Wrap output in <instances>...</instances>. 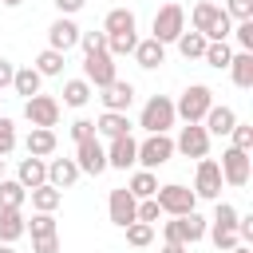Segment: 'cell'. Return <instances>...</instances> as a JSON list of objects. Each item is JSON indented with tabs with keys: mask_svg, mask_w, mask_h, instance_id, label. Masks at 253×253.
Here are the masks:
<instances>
[{
	"mask_svg": "<svg viewBox=\"0 0 253 253\" xmlns=\"http://www.w3.org/2000/svg\"><path fill=\"white\" fill-rule=\"evenodd\" d=\"M233 123H237V115H233V107H225V103H213V107L206 111V119H202V126L210 130V138H213V134H217V138L229 134Z\"/></svg>",
	"mask_w": 253,
	"mask_h": 253,
	"instance_id": "obj_19",
	"label": "cell"
},
{
	"mask_svg": "<svg viewBox=\"0 0 253 253\" xmlns=\"http://www.w3.org/2000/svg\"><path fill=\"white\" fill-rule=\"evenodd\" d=\"M12 75H16L12 59H4V55H0V91H4V87H12Z\"/></svg>",
	"mask_w": 253,
	"mask_h": 253,
	"instance_id": "obj_50",
	"label": "cell"
},
{
	"mask_svg": "<svg viewBox=\"0 0 253 253\" xmlns=\"http://www.w3.org/2000/svg\"><path fill=\"white\" fill-rule=\"evenodd\" d=\"M237 237H241V245H253V213H237Z\"/></svg>",
	"mask_w": 253,
	"mask_h": 253,
	"instance_id": "obj_46",
	"label": "cell"
},
{
	"mask_svg": "<svg viewBox=\"0 0 253 253\" xmlns=\"http://www.w3.org/2000/svg\"><path fill=\"white\" fill-rule=\"evenodd\" d=\"M0 253H16V249H12V245H8V241H0Z\"/></svg>",
	"mask_w": 253,
	"mask_h": 253,
	"instance_id": "obj_54",
	"label": "cell"
},
{
	"mask_svg": "<svg viewBox=\"0 0 253 253\" xmlns=\"http://www.w3.org/2000/svg\"><path fill=\"white\" fill-rule=\"evenodd\" d=\"M221 170H217V162L213 158H198V170H194V194L198 198H206V202H217L221 198Z\"/></svg>",
	"mask_w": 253,
	"mask_h": 253,
	"instance_id": "obj_11",
	"label": "cell"
},
{
	"mask_svg": "<svg viewBox=\"0 0 253 253\" xmlns=\"http://www.w3.org/2000/svg\"><path fill=\"white\" fill-rule=\"evenodd\" d=\"M229 36L237 40V47H241V51H253V20H237V28H233Z\"/></svg>",
	"mask_w": 253,
	"mask_h": 253,
	"instance_id": "obj_43",
	"label": "cell"
},
{
	"mask_svg": "<svg viewBox=\"0 0 253 253\" xmlns=\"http://www.w3.org/2000/svg\"><path fill=\"white\" fill-rule=\"evenodd\" d=\"M162 253H186V245H178V241H162Z\"/></svg>",
	"mask_w": 253,
	"mask_h": 253,
	"instance_id": "obj_51",
	"label": "cell"
},
{
	"mask_svg": "<svg viewBox=\"0 0 253 253\" xmlns=\"http://www.w3.org/2000/svg\"><path fill=\"white\" fill-rule=\"evenodd\" d=\"M83 79L91 87H107L111 79H119V67H115V55L103 47V51H91L83 55Z\"/></svg>",
	"mask_w": 253,
	"mask_h": 253,
	"instance_id": "obj_7",
	"label": "cell"
},
{
	"mask_svg": "<svg viewBox=\"0 0 253 253\" xmlns=\"http://www.w3.org/2000/svg\"><path fill=\"white\" fill-rule=\"evenodd\" d=\"M154 202H158V210L170 213V217H182V213L198 210V194H194L190 186H182V182H166V186H158V190H154Z\"/></svg>",
	"mask_w": 253,
	"mask_h": 253,
	"instance_id": "obj_2",
	"label": "cell"
},
{
	"mask_svg": "<svg viewBox=\"0 0 253 253\" xmlns=\"http://www.w3.org/2000/svg\"><path fill=\"white\" fill-rule=\"evenodd\" d=\"M95 134H103V138L130 134V119H126V111H103V115L95 119Z\"/></svg>",
	"mask_w": 253,
	"mask_h": 253,
	"instance_id": "obj_22",
	"label": "cell"
},
{
	"mask_svg": "<svg viewBox=\"0 0 253 253\" xmlns=\"http://www.w3.org/2000/svg\"><path fill=\"white\" fill-rule=\"evenodd\" d=\"M229 138H233V146L237 150H253V123H233V130H229Z\"/></svg>",
	"mask_w": 253,
	"mask_h": 253,
	"instance_id": "obj_39",
	"label": "cell"
},
{
	"mask_svg": "<svg viewBox=\"0 0 253 253\" xmlns=\"http://www.w3.org/2000/svg\"><path fill=\"white\" fill-rule=\"evenodd\" d=\"M225 71L233 75V83H237L241 91H249V87H253V51H233V59H229Z\"/></svg>",
	"mask_w": 253,
	"mask_h": 253,
	"instance_id": "obj_24",
	"label": "cell"
},
{
	"mask_svg": "<svg viewBox=\"0 0 253 253\" xmlns=\"http://www.w3.org/2000/svg\"><path fill=\"white\" fill-rule=\"evenodd\" d=\"M174 43H178V51H182L186 59H202V51H206V43H210V40H206L202 32H194V28H190V32H182Z\"/></svg>",
	"mask_w": 253,
	"mask_h": 253,
	"instance_id": "obj_31",
	"label": "cell"
},
{
	"mask_svg": "<svg viewBox=\"0 0 253 253\" xmlns=\"http://www.w3.org/2000/svg\"><path fill=\"white\" fill-rule=\"evenodd\" d=\"M134 206H138V198H134L126 186L111 190V198H107V213H111V221H115L119 229H126V225L134 221Z\"/></svg>",
	"mask_w": 253,
	"mask_h": 253,
	"instance_id": "obj_14",
	"label": "cell"
},
{
	"mask_svg": "<svg viewBox=\"0 0 253 253\" xmlns=\"http://www.w3.org/2000/svg\"><path fill=\"white\" fill-rule=\"evenodd\" d=\"M210 107H213V91H210L206 83H190V87L182 91V99L174 103V115L186 119V123H202Z\"/></svg>",
	"mask_w": 253,
	"mask_h": 253,
	"instance_id": "obj_3",
	"label": "cell"
},
{
	"mask_svg": "<svg viewBox=\"0 0 253 253\" xmlns=\"http://www.w3.org/2000/svg\"><path fill=\"white\" fill-rule=\"evenodd\" d=\"M182 32H186V8L174 4V0L162 4V8L154 12V32H150V36H154L158 43H174Z\"/></svg>",
	"mask_w": 253,
	"mask_h": 253,
	"instance_id": "obj_4",
	"label": "cell"
},
{
	"mask_svg": "<svg viewBox=\"0 0 253 253\" xmlns=\"http://www.w3.org/2000/svg\"><path fill=\"white\" fill-rule=\"evenodd\" d=\"M174 158V138L170 134H146L142 142H138V166L142 170H158V166H166Z\"/></svg>",
	"mask_w": 253,
	"mask_h": 253,
	"instance_id": "obj_5",
	"label": "cell"
},
{
	"mask_svg": "<svg viewBox=\"0 0 253 253\" xmlns=\"http://www.w3.org/2000/svg\"><path fill=\"white\" fill-rule=\"evenodd\" d=\"M229 253H253V245H233Z\"/></svg>",
	"mask_w": 253,
	"mask_h": 253,
	"instance_id": "obj_52",
	"label": "cell"
},
{
	"mask_svg": "<svg viewBox=\"0 0 253 253\" xmlns=\"http://www.w3.org/2000/svg\"><path fill=\"white\" fill-rule=\"evenodd\" d=\"M59 95H63V103H67V107H83V103L91 99V83H87L83 75H79V79H67Z\"/></svg>",
	"mask_w": 253,
	"mask_h": 253,
	"instance_id": "obj_33",
	"label": "cell"
},
{
	"mask_svg": "<svg viewBox=\"0 0 253 253\" xmlns=\"http://www.w3.org/2000/svg\"><path fill=\"white\" fill-rule=\"evenodd\" d=\"M55 8H59V16H75L87 8V0H55Z\"/></svg>",
	"mask_w": 253,
	"mask_h": 253,
	"instance_id": "obj_49",
	"label": "cell"
},
{
	"mask_svg": "<svg viewBox=\"0 0 253 253\" xmlns=\"http://www.w3.org/2000/svg\"><path fill=\"white\" fill-rule=\"evenodd\" d=\"M91 134H95V123H91V119H75V123H71V138H75V142H83V138H91Z\"/></svg>",
	"mask_w": 253,
	"mask_h": 253,
	"instance_id": "obj_48",
	"label": "cell"
},
{
	"mask_svg": "<svg viewBox=\"0 0 253 253\" xmlns=\"http://www.w3.org/2000/svg\"><path fill=\"white\" fill-rule=\"evenodd\" d=\"M0 178H4V158H0Z\"/></svg>",
	"mask_w": 253,
	"mask_h": 253,
	"instance_id": "obj_55",
	"label": "cell"
},
{
	"mask_svg": "<svg viewBox=\"0 0 253 253\" xmlns=\"http://www.w3.org/2000/svg\"><path fill=\"white\" fill-rule=\"evenodd\" d=\"M75 166H79V174H103L107 170V146L99 142V134L75 142Z\"/></svg>",
	"mask_w": 253,
	"mask_h": 253,
	"instance_id": "obj_10",
	"label": "cell"
},
{
	"mask_svg": "<svg viewBox=\"0 0 253 253\" xmlns=\"http://www.w3.org/2000/svg\"><path fill=\"white\" fill-rule=\"evenodd\" d=\"M217 170H221V182H225V186H233V190H245V186H249V170H253V162H249V150H237V146H229V150L221 154Z\"/></svg>",
	"mask_w": 253,
	"mask_h": 253,
	"instance_id": "obj_6",
	"label": "cell"
},
{
	"mask_svg": "<svg viewBox=\"0 0 253 253\" xmlns=\"http://www.w3.org/2000/svg\"><path fill=\"white\" fill-rule=\"evenodd\" d=\"M111 146H107V166H115V170H126V166H134V158H138V142L130 138V134H119V138H107Z\"/></svg>",
	"mask_w": 253,
	"mask_h": 253,
	"instance_id": "obj_16",
	"label": "cell"
},
{
	"mask_svg": "<svg viewBox=\"0 0 253 253\" xmlns=\"http://www.w3.org/2000/svg\"><path fill=\"white\" fill-rule=\"evenodd\" d=\"M150 241H154V225H146V221H130V225H126V245L146 249Z\"/></svg>",
	"mask_w": 253,
	"mask_h": 253,
	"instance_id": "obj_37",
	"label": "cell"
},
{
	"mask_svg": "<svg viewBox=\"0 0 253 253\" xmlns=\"http://www.w3.org/2000/svg\"><path fill=\"white\" fill-rule=\"evenodd\" d=\"M202 59H206V67L225 71V67H229V59H233V47H229L225 40H210V43H206V51H202Z\"/></svg>",
	"mask_w": 253,
	"mask_h": 253,
	"instance_id": "obj_29",
	"label": "cell"
},
{
	"mask_svg": "<svg viewBox=\"0 0 253 253\" xmlns=\"http://www.w3.org/2000/svg\"><path fill=\"white\" fill-rule=\"evenodd\" d=\"M43 79L47 75H63V51H55V47H43L40 55H36V63H32Z\"/></svg>",
	"mask_w": 253,
	"mask_h": 253,
	"instance_id": "obj_32",
	"label": "cell"
},
{
	"mask_svg": "<svg viewBox=\"0 0 253 253\" xmlns=\"http://www.w3.org/2000/svg\"><path fill=\"white\" fill-rule=\"evenodd\" d=\"M174 154H186V158H206L210 154V130L202 123H186L174 138Z\"/></svg>",
	"mask_w": 253,
	"mask_h": 253,
	"instance_id": "obj_8",
	"label": "cell"
},
{
	"mask_svg": "<svg viewBox=\"0 0 253 253\" xmlns=\"http://www.w3.org/2000/svg\"><path fill=\"white\" fill-rule=\"evenodd\" d=\"M210 225L233 229V225H237V206H229V202H221V198H217V210H213V221H210Z\"/></svg>",
	"mask_w": 253,
	"mask_h": 253,
	"instance_id": "obj_41",
	"label": "cell"
},
{
	"mask_svg": "<svg viewBox=\"0 0 253 253\" xmlns=\"http://www.w3.org/2000/svg\"><path fill=\"white\" fill-rule=\"evenodd\" d=\"M126 190H130L134 198H154V190H158V178H154V170H138V174H130Z\"/></svg>",
	"mask_w": 253,
	"mask_h": 253,
	"instance_id": "obj_34",
	"label": "cell"
},
{
	"mask_svg": "<svg viewBox=\"0 0 253 253\" xmlns=\"http://www.w3.org/2000/svg\"><path fill=\"white\" fill-rule=\"evenodd\" d=\"M206 237L213 241V249H217V253H229L233 245H241L237 229H221V225H210V229H206Z\"/></svg>",
	"mask_w": 253,
	"mask_h": 253,
	"instance_id": "obj_36",
	"label": "cell"
},
{
	"mask_svg": "<svg viewBox=\"0 0 253 253\" xmlns=\"http://www.w3.org/2000/svg\"><path fill=\"white\" fill-rule=\"evenodd\" d=\"M0 99H4V95H0Z\"/></svg>",
	"mask_w": 253,
	"mask_h": 253,
	"instance_id": "obj_56",
	"label": "cell"
},
{
	"mask_svg": "<svg viewBox=\"0 0 253 253\" xmlns=\"http://www.w3.org/2000/svg\"><path fill=\"white\" fill-rule=\"evenodd\" d=\"M28 233V217H24V210H0V241H20Z\"/></svg>",
	"mask_w": 253,
	"mask_h": 253,
	"instance_id": "obj_23",
	"label": "cell"
},
{
	"mask_svg": "<svg viewBox=\"0 0 253 253\" xmlns=\"http://www.w3.org/2000/svg\"><path fill=\"white\" fill-rule=\"evenodd\" d=\"M0 4H4V8H20L24 0H0Z\"/></svg>",
	"mask_w": 253,
	"mask_h": 253,
	"instance_id": "obj_53",
	"label": "cell"
},
{
	"mask_svg": "<svg viewBox=\"0 0 253 253\" xmlns=\"http://www.w3.org/2000/svg\"><path fill=\"white\" fill-rule=\"evenodd\" d=\"M28 233L32 237H47V233H59V225H55V213H32V221H28Z\"/></svg>",
	"mask_w": 253,
	"mask_h": 253,
	"instance_id": "obj_38",
	"label": "cell"
},
{
	"mask_svg": "<svg viewBox=\"0 0 253 253\" xmlns=\"http://www.w3.org/2000/svg\"><path fill=\"white\" fill-rule=\"evenodd\" d=\"M178 229H182V241H186V245H194V241H202V237H206L210 221H206L198 210H190V213H182V217H178Z\"/></svg>",
	"mask_w": 253,
	"mask_h": 253,
	"instance_id": "obj_27",
	"label": "cell"
},
{
	"mask_svg": "<svg viewBox=\"0 0 253 253\" xmlns=\"http://www.w3.org/2000/svg\"><path fill=\"white\" fill-rule=\"evenodd\" d=\"M221 20H229V16H225V8H221V4H213V0H198V4H194V12H190L194 32H202L206 40H213V32H217V24H221Z\"/></svg>",
	"mask_w": 253,
	"mask_h": 253,
	"instance_id": "obj_12",
	"label": "cell"
},
{
	"mask_svg": "<svg viewBox=\"0 0 253 253\" xmlns=\"http://www.w3.org/2000/svg\"><path fill=\"white\" fill-rule=\"evenodd\" d=\"M130 55H134V63H138L142 71H154L158 63H166V43H158V40L150 36V40H138Z\"/></svg>",
	"mask_w": 253,
	"mask_h": 253,
	"instance_id": "obj_18",
	"label": "cell"
},
{
	"mask_svg": "<svg viewBox=\"0 0 253 253\" xmlns=\"http://www.w3.org/2000/svg\"><path fill=\"white\" fill-rule=\"evenodd\" d=\"M134 28H138V20H134L130 8H111L107 20H103V32H107V36H115V32H134Z\"/></svg>",
	"mask_w": 253,
	"mask_h": 253,
	"instance_id": "obj_28",
	"label": "cell"
},
{
	"mask_svg": "<svg viewBox=\"0 0 253 253\" xmlns=\"http://www.w3.org/2000/svg\"><path fill=\"white\" fill-rule=\"evenodd\" d=\"M55 146H59V138H55V130H51V126H32V130H28V138H24V150H28V154H36V158L55 154Z\"/></svg>",
	"mask_w": 253,
	"mask_h": 253,
	"instance_id": "obj_20",
	"label": "cell"
},
{
	"mask_svg": "<svg viewBox=\"0 0 253 253\" xmlns=\"http://www.w3.org/2000/svg\"><path fill=\"white\" fill-rule=\"evenodd\" d=\"M24 119L32 126H51L55 130V123H59V99L55 95H32V99H24Z\"/></svg>",
	"mask_w": 253,
	"mask_h": 253,
	"instance_id": "obj_9",
	"label": "cell"
},
{
	"mask_svg": "<svg viewBox=\"0 0 253 253\" xmlns=\"http://www.w3.org/2000/svg\"><path fill=\"white\" fill-rule=\"evenodd\" d=\"M28 202V190L16 178H0V210H20Z\"/></svg>",
	"mask_w": 253,
	"mask_h": 253,
	"instance_id": "obj_30",
	"label": "cell"
},
{
	"mask_svg": "<svg viewBox=\"0 0 253 253\" xmlns=\"http://www.w3.org/2000/svg\"><path fill=\"white\" fill-rule=\"evenodd\" d=\"M79 47H83V55L103 51L107 47V32H79Z\"/></svg>",
	"mask_w": 253,
	"mask_h": 253,
	"instance_id": "obj_44",
	"label": "cell"
},
{
	"mask_svg": "<svg viewBox=\"0 0 253 253\" xmlns=\"http://www.w3.org/2000/svg\"><path fill=\"white\" fill-rule=\"evenodd\" d=\"M225 16L237 24V20H253V0H225Z\"/></svg>",
	"mask_w": 253,
	"mask_h": 253,
	"instance_id": "obj_45",
	"label": "cell"
},
{
	"mask_svg": "<svg viewBox=\"0 0 253 253\" xmlns=\"http://www.w3.org/2000/svg\"><path fill=\"white\" fill-rule=\"evenodd\" d=\"M16 182H20L24 190L43 186V182H47V158H36V154L20 158V166H16Z\"/></svg>",
	"mask_w": 253,
	"mask_h": 253,
	"instance_id": "obj_17",
	"label": "cell"
},
{
	"mask_svg": "<svg viewBox=\"0 0 253 253\" xmlns=\"http://www.w3.org/2000/svg\"><path fill=\"white\" fill-rule=\"evenodd\" d=\"M32 253H59V233H47V237H32Z\"/></svg>",
	"mask_w": 253,
	"mask_h": 253,
	"instance_id": "obj_47",
	"label": "cell"
},
{
	"mask_svg": "<svg viewBox=\"0 0 253 253\" xmlns=\"http://www.w3.org/2000/svg\"><path fill=\"white\" fill-rule=\"evenodd\" d=\"M16 150V123L8 115H0V158Z\"/></svg>",
	"mask_w": 253,
	"mask_h": 253,
	"instance_id": "obj_42",
	"label": "cell"
},
{
	"mask_svg": "<svg viewBox=\"0 0 253 253\" xmlns=\"http://www.w3.org/2000/svg\"><path fill=\"white\" fill-rule=\"evenodd\" d=\"M158 217H162L158 202H154V198H138V206H134V221H146V225H154Z\"/></svg>",
	"mask_w": 253,
	"mask_h": 253,
	"instance_id": "obj_40",
	"label": "cell"
},
{
	"mask_svg": "<svg viewBox=\"0 0 253 253\" xmlns=\"http://www.w3.org/2000/svg\"><path fill=\"white\" fill-rule=\"evenodd\" d=\"M174 99H166V95H150L146 99V107H142V115H138V126L146 130V134H166L170 126H174Z\"/></svg>",
	"mask_w": 253,
	"mask_h": 253,
	"instance_id": "obj_1",
	"label": "cell"
},
{
	"mask_svg": "<svg viewBox=\"0 0 253 253\" xmlns=\"http://www.w3.org/2000/svg\"><path fill=\"white\" fill-rule=\"evenodd\" d=\"M103 95V111H126L130 103H134V83H126V79H111L107 87H99Z\"/></svg>",
	"mask_w": 253,
	"mask_h": 253,
	"instance_id": "obj_15",
	"label": "cell"
},
{
	"mask_svg": "<svg viewBox=\"0 0 253 253\" xmlns=\"http://www.w3.org/2000/svg\"><path fill=\"white\" fill-rule=\"evenodd\" d=\"M28 198H32V210H40V213H55L59 202H63V190H55L51 182H43V186L28 190Z\"/></svg>",
	"mask_w": 253,
	"mask_h": 253,
	"instance_id": "obj_25",
	"label": "cell"
},
{
	"mask_svg": "<svg viewBox=\"0 0 253 253\" xmlns=\"http://www.w3.org/2000/svg\"><path fill=\"white\" fill-rule=\"evenodd\" d=\"M134 43H138V32H115V36H107V51H111L115 59H119V55H130Z\"/></svg>",
	"mask_w": 253,
	"mask_h": 253,
	"instance_id": "obj_35",
	"label": "cell"
},
{
	"mask_svg": "<svg viewBox=\"0 0 253 253\" xmlns=\"http://www.w3.org/2000/svg\"><path fill=\"white\" fill-rule=\"evenodd\" d=\"M79 32H83V28H79L71 16H59V20L47 28V47H55V51L67 55L71 47H79Z\"/></svg>",
	"mask_w": 253,
	"mask_h": 253,
	"instance_id": "obj_13",
	"label": "cell"
},
{
	"mask_svg": "<svg viewBox=\"0 0 253 253\" xmlns=\"http://www.w3.org/2000/svg\"><path fill=\"white\" fill-rule=\"evenodd\" d=\"M47 182H51L55 190L75 186V182H79V166H75V158H47Z\"/></svg>",
	"mask_w": 253,
	"mask_h": 253,
	"instance_id": "obj_21",
	"label": "cell"
},
{
	"mask_svg": "<svg viewBox=\"0 0 253 253\" xmlns=\"http://www.w3.org/2000/svg\"><path fill=\"white\" fill-rule=\"evenodd\" d=\"M40 83H43V75L28 63V67H16V75H12V91L16 95H24V99H32V95H40Z\"/></svg>",
	"mask_w": 253,
	"mask_h": 253,
	"instance_id": "obj_26",
	"label": "cell"
}]
</instances>
